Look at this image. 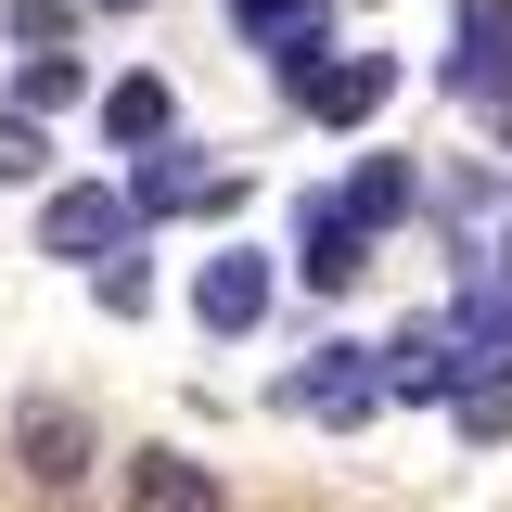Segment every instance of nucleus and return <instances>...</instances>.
<instances>
[{"instance_id": "423d86ee", "label": "nucleus", "mask_w": 512, "mask_h": 512, "mask_svg": "<svg viewBox=\"0 0 512 512\" xmlns=\"http://www.w3.org/2000/svg\"><path fill=\"white\" fill-rule=\"evenodd\" d=\"M256 308H269V256H205L192 320H205V333H256Z\"/></svg>"}, {"instance_id": "2eb2a0df", "label": "nucleus", "mask_w": 512, "mask_h": 512, "mask_svg": "<svg viewBox=\"0 0 512 512\" xmlns=\"http://www.w3.org/2000/svg\"><path fill=\"white\" fill-rule=\"evenodd\" d=\"M0 180H52V128L0 103Z\"/></svg>"}, {"instance_id": "7ed1b4c3", "label": "nucleus", "mask_w": 512, "mask_h": 512, "mask_svg": "<svg viewBox=\"0 0 512 512\" xmlns=\"http://www.w3.org/2000/svg\"><path fill=\"white\" fill-rule=\"evenodd\" d=\"M39 256H128V192L64 180L52 205H39Z\"/></svg>"}, {"instance_id": "dca6fc26", "label": "nucleus", "mask_w": 512, "mask_h": 512, "mask_svg": "<svg viewBox=\"0 0 512 512\" xmlns=\"http://www.w3.org/2000/svg\"><path fill=\"white\" fill-rule=\"evenodd\" d=\"M0 26H13V39H26V52H52L64 26H77V0H0Z\"/></svg>"}, {"instance_id": "20e7f679", "label": "nucleus", "mask_w": 512, "mask_h": 512, "mask_svg": "<svg viewBox=\"0 0 512 512\" xmlns=\"http://www.w3.org/2000/svg\"><path fill=\"white\" fill-rule=\"evenodd\" d=\"M372 397H384V372H372V346H320L308 372L282 384V410H308V423H359Z\"/></svg>"}, {"instance_id": "f257e3e1", "label": "nucleus", "mask_w": 512, "mask_h": 512, "mask_svg": "<svg viewBox=\"0 0 512 512\" xmlns=\"http://www.w3.org/2000/svg\"><path fill=\"white\" fill-rule=\"evenodd\" d=\"M90 410H77V397H26V410H13V461H26V474H39V487H77V474H90Z\"/></svg>"}, {"instance_id": "9b49d317", "label": "nucleus", "mask_w": 512, "mask_h": 512, "mask_svg": "<svg viewBox=\"0 0 512 512\" xmlns=\"http://www.w3.org/2000/svg\"><path fill=\"white\" fill-rule=\"evenodd\" d=\"M103 128H116L128 154H154V141L180 128V103H167V77H116V103H103Z\"/></svg>"}, {"instance_id": "ddd939ff", "label": "nucleus", "mask_w": 512, "mask_h": 512, "mask_svg": "<svg viewBox=\"0 0 512 512\" xmlns=\"http://www.w3.org/2000/svg\"><path fill=\"white\" fill-rule=\"evenodd\" d=\"M52 103H77V52H26V77H13V116H52Z\"/></svg>"}, {"instance_id": "f3484780", "label": "nucleus", "mask_w": 512, "mask_h": 512, "mask_svg": "<svg viewBox=\"0 0 512 512\" xmlns=\"http://www.w3.org/2000/svg\"><path fill=\"white\" fill-rule=\"evenodd\" d=\"M103 13H141V0H103Z\"/></svg>"}, {"instance_id": "6e6552de", "label": "nucleus", "mask_w": 512, "mask_h": 512, "mask_svg": "<svg viewBox=\"0 0 512 512\" xmlns=\"http://www.w3.org/2000/svg\"><path fill=\"white\" fill-rule=\"evenodd\" d=\"M359 256H372V231H359L346 205H308V244H295V269H308L320 295H346V282H359Z\"/></svg>"}, {"instance_id": "f03ea898", "label": "nucleus", "mask_w": 512, "mask_h": 512, "mask_svg": "<svg viewBox=\"0 0 512 512\" xmlns=\"http://www.w3.org/2000/svg\"><path fill=\"white\" fill-rule=\"evenodd\" d=\"M448 90H461V103H512V0H461Z\"/></svg>"}, {"instance_id": "0eeeda50", "label": "nucleus", "mask_w": 512, "mask_h": 512, "mask_svg": "<svg viewBox=\"0 0 512 512\" xmlns=\"http://www.w3.org/2000/svg\"><path fill=\"white\" fill-rule=\"evenodd\" d=\"M372 372H384V397H448L474 359H461V333H436V320H423V333H397V346H384Z\"/></svg>"}, {"instance_id": "39448f33", "label": "nucleus", "mask_w": 512, "mask_h": 512, "mask_svg": "<svg viewBox=\"0 0 512 512\" xmlns=\"http://www.w3.org/2000/svg\"><path fill=\"white\" fill-rule=\"evenodd\" d=\"M128 512H231V487H218L192 448H141V461H128Z\"/></svg>"}, {"instance_id": "4468645a", "label": "nucleus", "mask_w": 512, "mask_h": 512, "mask_svg": "<svg viewBox=\"0 0 512 512\" xmlns=\"http://www.w3.org/2000/svg\"><path fill=\"white\" fill-rule=\"evenodd\" d=\"M397 205H410V167H359V180H346V218H359V231H384V218H397Z\"/></svg>"}, {"instance_id": "9d476101", "label": "nucleus", "mask_w": 512, "mask_h": 512, "mask_svg": "<svg viewBox=\"0 0 512 512\" xmlns=\"http://www.w3.org/2000/svg\"><path fill=\"white\" fill-rule=\"evenodd\" d=\"M448 410H461V436H474V448H500V436H512V359H474V372L448 384Z\"/></svg>"}, {"instance_id": "1a4fd4ad", "label": "nucleus", "mask_w": 512, "mask_h": 512, "mask_svg": "<svg viewBox=\"0 0 512 512\" xmlns=\"http://www.w3.org/2000/svg\"><path fill=\"white\" fill-rule=\"evenodd\" d=\"M295 103H308V116H333V128H359L384 103V52H346V64H320L308 90H295Z\"/></svg>"}, {"instance_id": "f8f14e48", "label": "nucleus", "mask_w": 512, "mask_h": 512, "mask_svg": "<svg viewBox=\"0 0 512 512\" xmlns=\"http://www.w3.org/2000/svg\"><path fill=\"white\" fill-rule=\"evenodd\" d=\"M231 180H205V167H180V154H141V180H128V218L141 205H218Z\"/></svg>"}]
</instances>
